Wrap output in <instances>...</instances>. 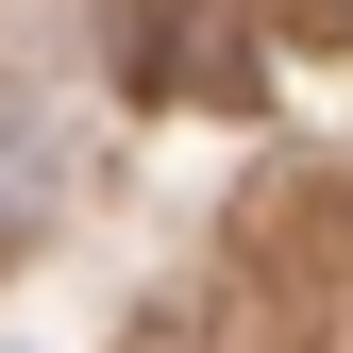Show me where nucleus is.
I'll return each mask as SVG.
<instances>
[]
</instances>
